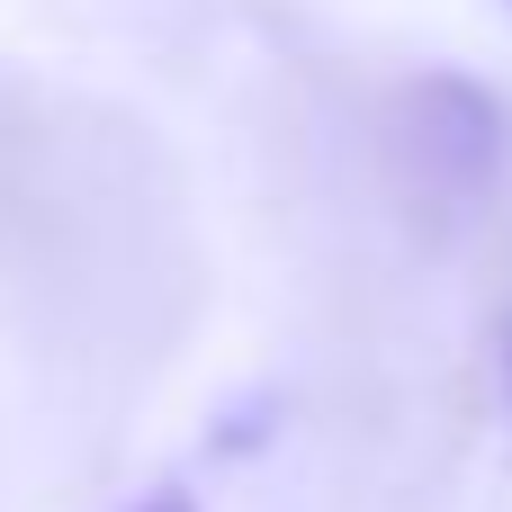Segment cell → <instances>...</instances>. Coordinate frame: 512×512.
<instances>
[{
  "label": "cell",
  "instance_id": "obj_1",
  "mask_svg": "<svg viewBox=\"0 0 512 512\" xmlns=\"http://www.w3.org/2000/svg\"><path fill=\"white\" fill-rule=\"evenodd\" d=\"M135 512H198V504H189V495H144Z\"/></svg>",
  "mask_w": 512,
  "mask_h": 512
},
{
  "label": "cell",
  "instance_id": "obj_2",
  "mask_svg": "<svg viewBox=\"0 0 512 512\" xmlns=\"http://www.w3.org/2000/svg\"><path fill=\"white\" fill-rule=\"evenodd\" d=\"M504 414H512V315H504Z\"/></svg>",
  "mask_w": 512,
  "mask_h": 512
}]
</instances>
